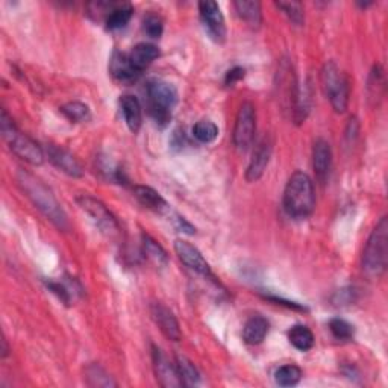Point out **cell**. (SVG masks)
Returning a JSON list of instances; mask_svg holds the SVG:
<instances>
[{
    "mask_svg": "<svg viewBox=\"0 0 388 388\" xmlns=\"http://www.w3.org/2000/svg\"><path fill=\"white\" fill-rule=\"evenodd\" d=\"M269 329H270V323L267 318H264L262 316H252L243 328V340L247 345L257 346L264 341V338L269 334Z\"/></svg>",
    "mask_w": 388,
    "mask_h": 388,
    "instance_id": "cell-19",
    "label": "cell"
},
{
    "mask_svg": "<svg viewBox=\"0 0 388 388\" xmlns=\"http://www.w3.org/2000/svg\"><path fill=\"white\" fill-rule=\"evenodd\" d=\"M153 367H155V374L159 385L167 387V388H176L182 387L184 382H182V378L179 374L176 362L173 364L170 361L166 353L153 346Z\"/></svg>",
    "mask_w": 388,
    "mask_h": 388,
    "instance_id": "cell-11",
    "label": "cell"
},
{
    "mask_svg": "<svg viewBox=\"0 0 388 388\" xmlns=\"http://www.w3.org/2000/svg\"><path fill=\"white\" fill-rule=\"evenodd\" d=\"M175 252H176L178 258L184 262L188 269L196 271L198 275L205 276V278H212V271H211L210 264L207 262V259L203 258L200 250L196 246H193L191 243L185 242V239H176Z\"/></svg>",
    "mask_w": 388,
    "mask_h": 388,
    "instance_id": "cell-10",
    "label": "cell"
},
{
    "mask_svg": "<svg viewBox=\"0 0 388 388\" xmlns=\"http://www.w3.org/2000/svg\"><path fill=\"white\" fill-rule=\"evenodd\" d=\"M271 152H273V141L269 135H266L264 139L258 141V144L254 149L252 158H250V163L246 172L247 182H257L258 179L262 178L266 168L269 167Z\"/></svg>",
    "mask_w": 388,
    "mask_h": 388,
    "instance_id": "cell-12",
    "label": "cell"
},
{
    "mask_svg": "<svg viewBox=\"0 0 388 388\" xmlns=\"http://www.w3.org/2000/svg\"><path fill=\"white\" fill-rule=\"evenodd\" d=\"M173 220H175V226L178 227V231L185 232V234H190V235H193L194 232H196V230H194V226H191V225L184 219V217L176 215V219H173Z\"/></svg>",
    "mask_w": 388,
    "mask_h": 388,
    "instance_id": "cell-35",
    "label": "cell"
},
{
    "mask_svg": "<svg viewBox=\"0 0 388 388\" xmlns=\"http://www.w3.org/2000/svg\"><path fill=\"white\" fill-rule=\"evenodd\" d=\"M276 6L293 21L294 25L302 26L305 21L303 5L301 2H276Z\"/></svg>",
    "mask_w": 388,
    "mask_h": 388,
    "instance_id": "cell-30",
    "label": "cell"
},
{
    "mask_svg": "<svg viewBox=\"0 0 388 388\" xmlns=\"http://www.w3.org/2000/svg\"><path fill=\"white\" fill-rule=\"evenodd\" d=\"M79 208H81L88 217L90 220L95 223L96 227H99L100 232L107 235H112L119 231V223L116 217L105 207L100 200L91 198V196H79L76 199Z\"/></svg>",
    "mask_w": 388,
    "mask_h": 388,
    "instance_id": "cell-8",
    "label": "cell"
},
{
    "mask_svg": "<svg viewBox=\"0 0 388 388\" xmlns=\"http://www.w3.org/2000/svg\"><path fill=\"white\" fill-rule=\"evenodd\" d=\"M199 13L208 36L215 43H223L226 40V23L219 4L214 0H203L199 4Z\"/></svg>",
    "mask_w": 388,
    "mask_h": 388,
    "instance_id": "cell-9",
    "label": "cell"
},
{
    "mask_svg": "<svg viewBox=\"0 0 388 388\" xmlns=\"http://www.w3.org/2000/svg\"><path fill=\"white\" fill-rule=\"evenodd\" d=\"M129 58L136 70L143 73L147 67L159 58V49L151 43H140L131 50Z\"/></svg>",
    "mask_w": 388,
    "mask_h": 388,
    "instance_id": "cell-20",
    "label": "cell"
},
{
    "mask_svg": "<svg viewBox=\"0 0 388 388\" xmlns=\"http://www.w3.org/2000/svg\"><path fill=\"white\" fill-rule=\"evenodd\" d=\"M18 184L21 185L23 191L28 194V198L33 202V205H36V207L45 217H48L50 222H53L56 226L61 227V230H65L67 215L64 214L58 200H56V198L53 196V193L45 187L38 178L20 170Z\"/></svg>",
    "mask_w": 388,
    "mask_h": 388,
    "instance_id": "cell-2",
    "label": "cell"
},
{
    "mask_svg": "<svg viewBox=\"0 0 388 388\" xmlns=\"http://www.w3.org/2000/svg\"><path fill=\"white\" fill-rule=\"evenodd\" d=\"M85 378L91 387H116L117 384L111 379V376L102 369L99 364H91L85 370Z\"/></svg>",
    "mask_w": 388,
    "mask_h": 388,
    "instance_id": "cell-29",
    "label": "cell"
},
{
    "mask_svg": "<svg viewBox=\"0 0 388 388\" xmlns=\"http://www.w3.org/2000/svg\"><path fill=\"white\" fill-rule=\"evenodd\" d=\"M45 285H48V289L58 298L65 305H70L72 303V291L68 287H65L64 284L61 282H56V281H48L45 282Z\"/></svg>",
    "mask_w": 388,
    "mask_h": 388,
    "instance_id": "cell-33",
    "label": "cell"
},
{
    "mask_svg": "<svg viewBox=\"0 0 388 388\" xmlns=\"http://www.w3.org/2000/svg\"><path fill=\"white\" fill-rule=\"evenodd\" d=\"M388 219L382 217L372 231L362 252V270L369 278H381L387 270Z\"/></svg>",
    "mask_w": 388,
    "mask_h": 388,
    "instance_id": "cell-3",
    "label": "cell"
},
{
    "mask_svg": "<svg viewBox=\"0 0 388 388\" xmlns=\"http://www.w3.org/2000/svg\"><path fill=\"white\" fill-rule=\"evenodd\" d=\"M284 210L293 219H306L316 207L314 184L303 172H294L284 190Z\"/></svg>",
    "mask_w": 388,
    "mask_h": 388,
    "instance_id": "cell-1",
    "label": "cell"
},
{
    "mask_svg": "<svg viewBox=\"0 0 388 388\" xmlns=\"http://www.w3.org/2000/svg\"><path fill=\"white\" fill-rule=\"evenodd\" d=\"M329 329L337 340H343V341L353 338V334H355L353 326L349 322L343 320V318H338V317L333 318V320L329 322Z\"/></svg>",
    "mask_w": 388,
    "mask_h": 388,
    "instance_id": "cell-31",
    "label": "cell"
},
{
    "mask_svg": "<svg viewBox=\"0 0 388 388\" xmlns=\"http://www.w3.org/2000/svg\"><path fill=\"white\" fill-rule=\"evenodd\" d=\"M176 366H178V370H179V374H180L184 385H196V384H199L200 374H199L196 366H194V364L188 358L179 355L176 358Z\"/></svg>",
    "mask_w": 388,
    "mask_h": 388,
    "instance_id": "cell-28",
    "label": "cell"
},
{
    "mask_svg": "<svg viewBox=\"0 0 388 388\" xmlns=\"http://www.w3.org/2000/svg\"><path fill=\"white\" fill-rule=\"evenodd\" d=\"M257 111L252 102H244L239 107L235 119L232 140L238 152H246L255 141Z\"/></svg>",
    "mask_w": 388,
    "mask_h": 388,
    "instance_id": "cell-7",
    "label": "cell"
},
{
    "mask_svg": "<svg viewBox=\"0 0 388 388\" xmlns=\"http://www.w3.org/2000/svg\"><path fill=\"white\" fill-rule=\"evenodd\" d=\"M152 316L156 325L161 329V333L173 341H179L182 334H180V328L176 320L175 314L168 310V308L163 303H153L152 305Z\"/></svg>",
    "mask_w": 388,
    "mask_h": 388,
    "instance_id": "cell-16",
    "label": "cell"
},
{
    "mask_svg": "<svg viewBox=\"0 0 388 388\" xmlns=\"http://www.w3.org/2000/svg\"><path fill=\"white\" fill-rule=\"evenodd\" d=\"M302 370L301 367L294 366V364H287V366H282L275 373V381L281 387H294L298 385L302 379Z\"/></svg>",
    "mask_w": 388,
    "mask_h": 388,
    "instance_id": "cell-26",
    "label": "cell"
},
{
    "mask_svg": "<svg viewBox=\"0 0 388 388\" xmlns=\"http://www.w3.org/2000/svg\"><path fill=\"white\" fill-rule=\"evenodd\" d=\"M134 196L147 210H152L158 214H164L170 211V205L166 202V199L161 196V194H159L156 190H153L152 187L135 185Z\"/></svg>",
    "mask_w": 388,
    "mask_h": 388,
    "instance_id": "cell-18",
    "label": "cell"
},
{
    "mask_svg": "<svg viewBox=\"0 0 388 388\" xmlns=\"http://www.w3.org/2000/svg\"><path fill=\"white\" fill-rule=\"evenodd\" d=\"M333 167V149L325 139H317L313 146V168L317 180L325 184Z\"/></svg>",
    "mask_w": 388,
    "mask_h": 388,
    "instance_id": "cell-13",
    "label": "cell"
},
{
    "mask_svg": "<svg viewBox=\"0 0 388 388\" xmlns=\"http://www.w3.org/2000/svg\"><path fill=\"white\" fill-rule=\"evenodd\" d=\"M193 136L199 143L208 144L219 136V128H217V124L211 120H199L193 126Z\"/></svg>",
    "mask_w": 388,
    "mask_h": 388,
    "instance_id": "cell-25",
    "label": "cell"
},
{
    "mask_svg": "<svg viewBox=\"0 0 388 388\" xmlns=\"http://www.w3.org/2000/svg\"><path fill=\"white\" fill-rule=\"evenodd\" d=\"M48 155H49L50 163L56 168H60L65 175L72 178H81L84 175L82 166L79 164L77 159L65 149H61V147L52 144L48 147Z\"/></svg>",
    "mask_w": 388,
    "mask_h": 388,
    "instance_id": "cell-15",
    "label": "cell"
},
{
    "mask_svg": "<svg viewBox=\"0 0 388 388\" xmlns=\"http://www.w3.org/2000/svg\"><path fill=\"white\" fill-rule=\"evenodd\" d=\"M109 72L116 81L122 84H132L141 76V73L134 67L129 53L116 52L109 61Z\"/></svg>",
    "mask_w": 388,
    "mask_h": 388,
    "instance_id": "cell-14",
    "label": "cell"
},
{
    "mask_svg": "<svg viewBox=\"0 0 388 388\" xmlns=\"http://www.w3.org/2000/svg\"><path fill=\"white\" fill-rule=\"evenodd\" d=\"M244 76H246V70H244L243 67H239V65L232 67L231 70H227V72H226L225 84L231 87V85H234V84H237V82L242 81V79H244Z\"/></svg>",
    "mask_w": 388,
    "mask_h": 388,
    "instance_id": "cell-34",
    "label": "cell"
},
{
    "mask_svg": "<svg viewBox=\"0 0 388 388\" xmlns=\"http://www.w3.org/2000/svg\"><path fill=\"white\" fill-rule=\"evenodd\" d=\"M322 87L335 112H345L349 105V79L334 61L322 68Z\"/></svg>",
    "mask_w": 388,
    "mask_h": 388,
    "instance_id": "cell-6",
    "label": "cell"
},
{
    "mask_svg": "<svg viewBox=\"0 0 388 388\" xmlns=\"http://www.w3.org/2000/svg\"><path fill=\"white\" fill-rule=\"evenodd\" d=\"M0 126H2V135L6 140L9 149L13 151L23 161L31 166H41L44 161V152L41 147L33 141L26 134H21L14 124L13 119L8 116V112L2 111V119H0Z\"/></svg>",
    "mask_w": 388,
    "mask_h": 388,
    "instance_id": "cell-4",
    "label": "cell"
},
{
    "mask_svg": "<svg viewBox=\"0 0 388 388\" xmlns=\"http://www.w3.org/2000/svg\"><path fill=\"white\" fill-rule=\"evenodd\" d=\"M61 112L73 123L87 122L91 116L88 105L82 104V102H68V104L61 107Z\"/></svg>",
    "mask_w": 388,
    "mask_h": 388,
    "instance_id": "cell-27",
    "label": "cell"
},
{
    "mask_svg": "<svg viewBox=\"0 0 388 388\" xmlns=\"http://www.w3.org/2000/svg\"><path fill=\"white\" fill-rule=\"evenodd\" d=\"M2 346H4V349H2V358H6L8 353H9V347H8V343H6V338L2 340Z\"/></svg>",
    "mask_w": 388,
    "mask_h": 388,
    "instance_id": "cell-36",
    "label": "cell"
},
{
    "mask_svg": "<svg viewBox=\"0 0 388 388\" xmlns=\"http://www.w3.org/2000/svg\"><path fill=\"white\" fill-rule=\"evenodd\" d=\"M120 108L129 131L132 134L139 132L143 124V111L139 99L131 95H124L120 97Z\"/></svg>",
    "mask_w": 388,
    "mask_h": 388,
    "instance_id": "cell-17",
    "label": "cell"
},
{
    "mask_svg": "<svg viewBox=\"0 0 388 388\" xmlns=\"http://www.w3.org/2000/svg\"><path fill=\"white\" fill-rule=\"evenodd\" d=\"M143 31L147 37L155 38V40L163 36V31H164L163 18L156 14L146 16L143 20Z\"/></svg>",
    "mask_w": 388,
    "mask_h": 388,
    "instance_id": "cell-32",
    "label": "cell"
},
{
    "mask_svg": "<svg viewBox=\"0 0 388 388\" xmlns=\"http://www.w3.org/2000/svg\"><path fill=\"white\" fill-rule=\"evenodd\" d=\"M234 8L238 17L246 21L249 26L258 28L262 23L261 4L257 0H237V2H234Z\"/></svg>",
    "mask_w": 388,
    "mask_h": 388,
    "instance_id": "cell-21",
    "label": "cell"
},
{
    "mask_svg": "<svg viewBox=\"0 0 388 388\" xmlns=\"http://www.w3.org/2000/svg\"><path fill=\"white\" fill-rule=\"evenodd\" d=\"M147 97H149V112L153 120L166 126L172 119V109L178 104V90L168 82L153 79L147 84Z\"/></svg>",
    "mask_w": 388,
    "mask_h": 388,
    "instance_id": "cell-5",
    "label": "cell"
},
{
    "mask_svg": "<svg viewBox=\"0 0 388 388\" xmlns=\"http://www.w3.org/2000/svg\"><path fill=\"white\" fill-rule=\"evenodd\" d=\"M134 14V8L129 4H116L111 11L109 14L107 16L105 25L108 31H116V29H122L129 23L131 17Z\"/></svg>",
    "mask_w": 388,
    "mask_h": 388,
    "instance_id": "cell-22",
    "label": "cell"
},
{
    "mask_svg": "<svg viewBox=\"0 0 388 388\" xmlns=\"http://www.w3.org/2000/svg\"><path fill=\"white\" fill-rule=\"evenodd\" d=\"M143 254L156 266H166L168 257L164 247L149 235L143 234Z\"/></svg>",
    "mask_w": 388,
    "mask_h": 388,
    "instance_id": "cell-24",
    "label": "cell"
},
{
    "mask_svg": "<svg viewBox=\"0 0 388 388\" xmlns=\"http://www.w3.org/2000/svg\"><path fill=\"white\" fill-rule=\"evenodd\" d=\"M290 343L301 352H306L314 346V335L311 329L305 325H296L289 330Z\"/></svg>",
    "mask_w": 388,
    "mask_h": 388,
    "instance_id": "cell-23",
    "label": "cell"
}]
</instances>
